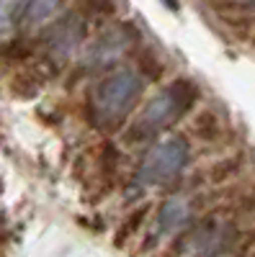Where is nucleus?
<instances>
[{
	"instance_id": "obj_4",
	"label": "nucleus",
	"mask_w": 255,
	"mask_h": 257,
	"mask_svg": "<svg viewBox=\"0 0 255 257\" xmlns=\"http://www.w3.org/2000/svg\"><path fill=\"white\" fill-rule=\"evenodd\" d=\"M85 29H88V21H85L77 11H70L65 13L59 21H54V24L44 31V49L49 57L54 59H65L70 57L85 39Z\"/></svg>"
},
{
	"instance_id": "obj_11",
	"label": "nucleus",
	"mask_w": 255,
	"mask_h": 257,
	"mask_svg": "<svg viewBox=\"0 0 255 257\" xmlns=\"http://www.w3.org/2000/svg\"><path fill=\"white\" fill-rule=\"evenodd\" d=\"M147 211H150V206H142V208L132 211L129 216H126V221L121 224V229H119V234H116V247H124L126 239L134 237V231L142 226V221H144V216H147Z\"/></svg>"
},
{
	"instance_id": "obj_1",
	"label": "nucleus",
	"mask_w": 255,
	"mask_h": 257,
	"mask_svg": "<svg viewBox=\"0 0 255 257\" xmlns=\"http://www.w3.org/2000/svg\"><path fill=\"white\" fill-rule=\"evenodd\" d=\"M139 95H142V77L134 70H116L96 88L91 111L106 126H116L137 105Z\"/></svg>"
},
{
	"instance_id": "obj_9",
	"label": "nucleus",
	"mask_w": 255,
	"mask_h": 257,
	"mask_svg": "<svg viewBox=\"0 0 255 257\" xmlns=\"http://www.w3.org/2000/svg\"><path fill=\"white\" fill-rule=\"evenodd\" d=\"M41 88V77L36 70H24V72H18L11 82V90L21 98H34Z\"/></svg>"
},
{
	"instance_id": "obj_6",
	"label": "nucleus",
	"mask_w": 255,
	"mask_h": 257,
	"mask_svg": "<svg viewBox=\"0 0 255 257\" xmlns=\"http://www.w3.org/2000/svg\"><path fill=\"white\" fill-rule=\"evenodd\" d=\"M59 6H62V0H26V3L21 6L18 21H21V26H26V29H39L59 11Z\"/></svg>"
},
{
	"instance_id": "obj_7",
	"label": "nucleus",
	"mask_w": 255,
	"mask_h": 257,
	"mask_svg": "<svg viewBox=\"0 0 255 257\" xmlns=\"http://www.w3.org/2000/svg\"><path fill=\"white\" fill-rule=\"evenodd\" d=\"M188 213H191V203L188 198L183 196H173V198H167L157 213V229L160 231H173L178 229L186 219H188Z\"/></svg>"
},
{
	"instance_id": "obj_8",
	"label": "nucleus",
	"mask_w": 255,
	"mask_h": 257,
	"mask_svg": "<svg viewBox=\"0 0 255 257\" xmlns=\"http://www.w3.org/2000/svg\"><path fill=\"white\" fill-rule=\"evenodd\" d=\"M29 57H31V44L26 39H11V41H6V44L0 47V59H3L6 64H16V67H21Z\"/></svg>"
},
{
	"instance_id": "obj_10",
	"label": "nucleus",
	"mask_w": 255,
	"mask_h": 257,
	"mask_svg": "<svg viewBox=\"0 0 255 257\" xmlns=\"http://www.w3.org/2000/svg\"><path fill=\"white\" fill-rule=\"evenodd\" d=\"M85 21L88 18H103V16H114L116 13V0H77L75 8Z\"/></svg>"
},
{
	"instance_id": "obj_14",
	"label": "nucleus",
	"mask_w": 255,
	"mask_h": 257,
	"mask_svg": "<svg viewBox=\"0 0 255 257\" xmlns=\"http://www.w3.org/2000/svg\"><path fill=\"white\" fill-rule=\"evenodd\" d=\"M242 3H250V0H242Z\"/></svg>"
},
{
	"instance_id": "obj_13",
	"label": "nucleus",
	"mask_w": 255,
	"mask_h": 257,
	"mask_svg": "<svg viewBox=\"0 0 255 257\" xmlns=\"http://www.w3.org/2000/svg\"><path fill=\"white\" fill-rule=\"evenodd\" d=\"M119 149L111 144V142H103L101 144V165H103V173L106 175H111L116 173V167H119Z\"/></svg>"
},
{
	"instance_id": "obj_5",
	"label": "nucleus",
	"mask_w": 255,
	"mask_h": 257,
	"mask_svg": "<svg viewBox=\"0 0 255 257\" xmlns=\"http://www.w3.org/2000/svg\"><path fill=\"white\" fill-rule=\"evenodd\" d=\"M134 41H137V31L126 24L103 31L88 47V64L91 67H109V64H114Z\"/></svg>"
},
{
	"instance_id": "obj_12",
	"label": "nucleus",
	"mask_w": 255,
	"mask_h": 257,
	"mask_svg": "<svg viewBox=\"0 0 255 257\" xmlns=\"http://www.w3.org/2000/svg\"><path fill=\"white\" fill-rule=\"evenodd\" d=\"M21 6V0H0V36L13 26V21H18Z\"/></svg>"
},
{
	"instance_id": "obj_3",
	"label": "nucleus",
	"mask_w": 255,
	"mask_h": 257,
	"mask_svg": "<svg viewBox=\"0 0 255 257\" xmlns=\"http://www.w3.org/2000/svg\"><path fill=\"white\" fill-rule=\"evenodd\" d=\"M188 160V144L183 137H170L162 144H157L150 155L144 157L137 180L144 185H157L165 183L173 175L181 173V167Z\"/></svg>"
},
{
	"instance_id": "obj_2",
	"label": "nucleus",
	"mask_w": 255,
	"mask_h": 257,
	"mask_svg": "<svg viewBox=\"0 0 255 257\" xmlns=\"http://www.w3.org/2000/svg\"><path fill=\"white\" fill-rule=\"evenodd\" d=\"M196 95H199V90L191 80L181 77L176 82H170V88L165 93L155 95L144 105L142 116L129 128L132 139H142L147 134H155V132H160V128H165L167 123H173L178 116H183L191 105H194Z\"/></svg>"
}]
</instances>
